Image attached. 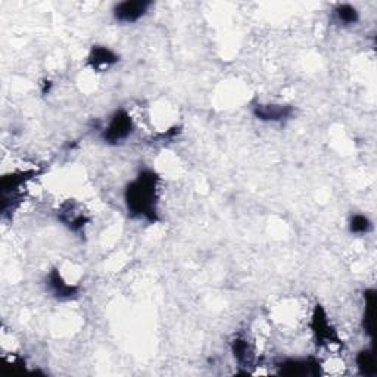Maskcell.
<instances>
[{"instance_id":"1","label":"cell","mask_w":377,"mask_h":377,"mask_svg":"<svg viewBox=\"0 0 377 377\" xmlns=\"http://www.w3.org/2000/svg\"><path fill=\"white\" fill-rule=\"evenodd\" d=\"M158 183L160 177L152 170H143L125 187L124 199L127 210L136 218L149 223L158 221Z\"/></svg>"},{"instance_id":"2","label":"cell","mask_w":377,"mask_h":377,"mask_svg":"<svg viewBox=\"0 0 377 377\" xmlns=\"http://www.w3.org/2000/svg\"><path fill=\"white\" fill-rule=\"evenodd\" d=\"M134 124L130 114L124 111V109H118V111L111 117V120H109L108 127L102 133V138L109 145H118L127 141V138L132 136Z\"/></svg>"},{"instance_id":"3","label":"cell","mask_w":377,"mask_h":377,"mask_svg":"<svg viewBox=\"0 0 377 377\" xmlns=\"http://www.w3.org/2000/svg\"><path fill=\"white\" fill-rule=\"evenodd\" d=\"M311 330L315 336V341L319 345H342L339 335L335 330V327L330 324L327 314L323 310L321 305H315L313 317H311Z\"/></svg>"},{"instance_id":"4","label":"cell","mask_w":377,"mask_h":377,"mask_svg":"<svg viewBox=\"0 0 377 377\" xmlns=\"http://www.w3.org/2000/svg\"><path fill=\"white\" fill-rule=\"evenodd\" d=\"M151 6V0H125L114 6V18L118 23L133 24L143 18Z\"/></svg>"},{"instance_id":"5","label":"cell","mask_w":377,"mask_h":377,"mask_svg":"<svg viewBox=\"0 0 377 377\" xmlns=\"http://www.w3.org/2000/svg\"><path fill=\"white\" fill-rule=\"evenodd\" d=\"M295 109L284 104H258L254 106V115L264 123H282L289 120Z\"/></svg>"},{"instance_id":"6","label":"cell","mask_w":377,"mask_h":377,"mask_svg":"<svg viewBox=\"0 0 377 377\" xmlns=\"http://www.w3.org/2000/svg\"><path fill=\"white\" fill-rule=\"evenodd\" d=\"M279 374L284 376H320L321 365L315 358H291L279 365Z\"/></svg>"},{"instance_id":"7","label":"cell","mask_w":377,"mask_h":377,"mask_svg":"<svg viewBox=\"0 0 377 377\" xmlns=\"http://www.w3.org/2000/svg\"><path fill=\"white\" fill-rule=\"evenodd\" d=\"M118 55L112 52L111 49L106 46L96 45L92 47L90 53H88L87 58V64L90 65L96 71H104V69H108L109 66H112L118 62Z\"/></svg>"},{"instance_id":"8","label":"cell","mask_w":377,"mask_h":377,"mask_svg":"<svg viewBox=\"0 0 377 377\" xmlns=\"http://www.w3.org/2000/svg\"><path fill=\"white\" fill-rule=\"evenodd\" d=\"M47 286L58 300H71L78 295V287L66 283L58 270H52L47 276Z\"/></svg>"},{"instance_id":"9","label":"cell","mask_w":377,"mask_h":377,"mask_svg":"<svg viewBox=\"0 0 377 377\" xmlns=\"http://www.w3.org/2000/svg\"><path fill=\"white\" fill-rule=\"evenodd\" d=\"M364 300H365V308L363 315V329L364 333L373 337L374 335V313H376V291L374 289H367L364 292Z\"/></svg>"},{"instance_id":"10","label":"cell","mask_w":377,"mask_h":377,"mask_svg":"<svg viewBox=\"0 0 377 377\" xmlns=\"http://www.w3.org/2000/svg\"><path fill=\"white\" fill-rule=\"evenodd\" d=\"M232 351H233L236 361L241 365L247 367L254 363L255 355L252 351V346L250 345V342L245 339V337H242V336L234 337V341L232 342Z\"/></svg>"},{"instance_id":"11","label":"cell","mask_w":377,"mask_h":377,"mask_svg":"<svg viewBox=\"0 0 377 377\" xmlns=\"http://www.w3.org/2000/svg\"><path fill=\"white\" fill-rule=\"evenodd\" d=\"M356 365L363 376H376L377 364H376V354L370 350H361L356 355Z\"/></svg>"},{"instance_id":"12","label":"cell","mask_w":377,"mask_h":377,"mask_svg":"<svg viewBox=\"0 0 377 377\" xmlns=\"http://www.w3.org/2000/svg\"><path fill=\"white\" fill-rule=\"evenodd\" d=\"M336 21L342 25H355L358 23L360 14L351 5H337L335 9Z\"/></svg>"},{"instance_id":"13","label":"cell","mask_w":377,"mask_h":377,"mask_svg":"<svg viewBox=\"0 0 377 377\" xmlns=\"http://www.w3.org/2000/svg\"><path fill=\"white\" fill-rule=\"evenodd\" d=\"M372 221L363 214H354L350 220V232L352 234H365L372 230Z\"/></svg>"}]
</instances>
